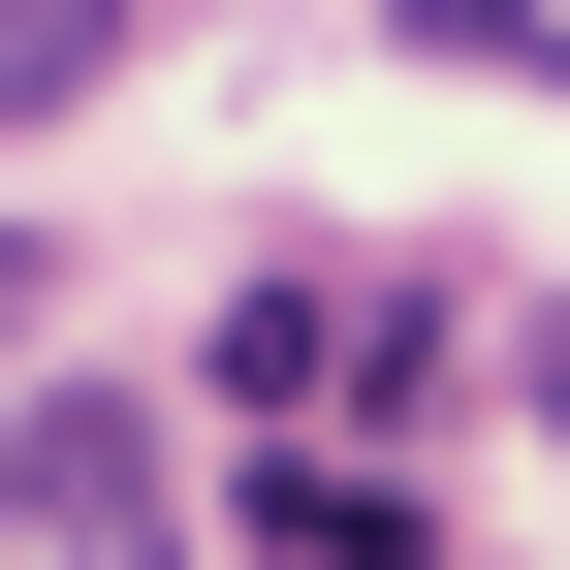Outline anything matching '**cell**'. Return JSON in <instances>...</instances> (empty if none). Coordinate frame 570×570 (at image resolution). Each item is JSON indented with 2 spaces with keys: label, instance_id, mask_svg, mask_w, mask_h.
Masks as SVG:
<instances>
[{
  "label": "cell",
  "instance_id": "6da1fadb",
  "mask_svg": "<svg viewBox=\"0 0 570 570\" xmlns=\"http://www.w3.org/2000/svg\"><path fill=\"white\" fill-rule=\"evenodd\" d=\"M0 539H63V570H159V444H127L96 381H32V412H0Z\"/></svg>",
  "mask_w": 570,
  "mask_h": 570
},
{
  "label": "cell",
  "instance_id": "7a4b0ae2",
  "mask_svg": "<svg viewBox=\"0 0 570 570\" xmlns=\"http://www.w3.org/2000/svg\"><path fill=\"white\" fill-rule=\"evenodd\" d=\"M254 570H412V475H381V444H285V475H254Z\"/></svg>",
  "mask_w": 570,
  "mask_h": 570
},
{
  "label": "cell",
  "instance_id": "3957f363",
  "mask_svg": "<svg viewBox=\"0 0 570 570\" xmlns=\"http://www.w3.org/2000/svg\"><path fill=\"white\" fill-rule=\"evenodd\" d=\"M381 32H412V63H475V96H508V63L570 96V0H381Z\"/></svg>",
  "mask_w": 570,
  "mask_h": 570
},
{
  "label": "cell",
  "instance_id": "277c9868",
  "mask_svg": "<svg viewBox=\"0 0 570 570\" xmlns=\"http://www.w3.org/2000/svg\"><path fill=\"white\" fill-rule=\"evenodd\" d=\"M127 63V0H0V96H96Z\"/></svg>",
  "mask_w": 570,
  "mask_h": 570
},
{
  "label": "cell",
  "instance_id": "5b68a950",
  "mask_svg": "<svg viewBox=\"0 0 570 570\" xmlns=\"http://www.w3.org/2000/svg\"><path fill=\"white\" fill-rule=\"evenodd\" d=\"M508 381H539V444H570V317H539V348H508Z\"/></svg>",
  "mask_w": 570,
  "mask_h": 570
}]
</instances>
